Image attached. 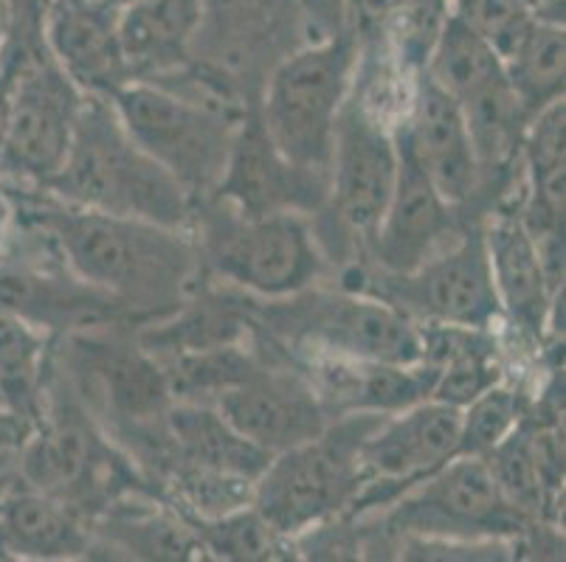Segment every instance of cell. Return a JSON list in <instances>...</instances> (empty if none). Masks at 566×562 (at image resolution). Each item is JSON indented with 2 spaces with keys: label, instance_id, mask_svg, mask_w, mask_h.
I'll use <instances>...</instances> for the list:
<instances>
[{
  "label": "cell",
  "instance_id": "6da1fadb",
  "mask_svg": "<svg viewBox=\"0 0 566 562\" xmlns=\"http://www.w3.org/2000/svg\"><path fill=\"white\" fill-rule=\"evenodd\" d=\"M51 200L29 211V223L49 236L65 267L85 285L127 312L147 316H169L187 301L203 271L187 231Z\"/></svg>",
  "mask_w": 566,
  "mask_h": 562
},
{
  "label": "cell",
  "instance_id": "7a4b0ae2",
  "mask_svg": "<svg viewBox=\"0 0 566 562\" xmlns=\"http://www.w3.org/2000/svg\"><path fill=\"white\" fill-rule=\"evenodd\" d=\"M43 189L63 203L175 231H187L195 216L184 185L127 136L111 99L91 93H85L69 158Z\"/></svg>",
  "mask_w": 566,
  "mask_h": 562
},
{
  "label": "cell",
  "instance_id": "3957f363",
  "mask_svg": "<svg viewBox=\"0 0 566 562\" xmlns=\"http://www.w3.org/2000/svg\"><path fill=\"white\" fill-rule=\"evenodd\" d=\"M251 321L254 329L300 354L398 365L423 363L420 324L392 304L347 287L322 290L313 285L287 298H271L268 307H254L251 301Z\"/></svg>",
  "mask_w": 566,
  "mask_h": 562
},
{
  "label": "cell",
  "instance_id": "277c9868",
  "mask_svg": "<svg viewBox=\"0 0 566 562\" xmlns=\"http://www.w3.org/2000/svg\"><path fill=\"white\" fill-rule=\"evenodd\" d=\"M384 414L333 416L318 436L276 453L254 484V509L293 540L344 518L364 487L361 447Z\"/></svg>",
  "mask_w": 566,
  "mask_h": 562
},
{
  "label": "cell",
  "instance_id": "5b68a950",
  "mask_svg": "<svg viewBox=\"0 0 566 562\" xmlns=\"http://www.w3.org/2000/svg\"><path fill=\"white\" fill-rule=\"evenodd\" d=\"M198 234L200 265L226 285L265 301L307 290L327 271L313 220L302 211L245 216L212 200Z\"/></svg>",
  "mask_w": 566,
  "mask_h": 562
},
{
  "label": "cell",
  "instance_id": "8992f818",
  "mask_svg": "<svg viewBox=\"0 0 566 562\" xmlns=\"http://www.w3.org/2000/svg\"><path fill=\"white\" fill-rule=\"evenodd\" d=\"M358 56L361 43L344 29L293 49L268 74L256 113L276 149L296 167L311 172L331 169L333 132L353 91Z\"/></svg>",
  "mask_w": 566,
  "mask_h": 562
},
{
  "label": "cell",
  "instance_id": "52a82bcc",
  "mask_svg": "<svg viewBox=\"0 0 566 562\" xmlns=\"http://www.w3.org/2000/svg\"><path fill=\"white\" fill-rule=\"evenodd\" d=\"M111 105L127 136L184 185L195 209L212 198L243 118H231L144 79L118 87Z\"/></svg>",
  "mask_w": 566,
  "mask_h": 562
},
{
  "label": "cell",
  "instance_id": "ba28073f",
  "mask_svg": "<svg viewBox=\"0 0 566 562\" xmlns=\"http://www.w3.org/2000/svg\"><path fill=\"white\" fill-rule=\"evenodd\" d=\"M353 278L358 282H344L342 287L392 304L417 324L491 329L502 316L482 225L462 229L454 242L403 276L367 273L355 262Z\"/></svg>",
  "mask_w": 566,
  "mask_h": 562
},
{
  "label": "cell",
  "instance_id": "9c48e42d",
  "mask_svg": "<svg viewBox=\"0 0 566 562\" xmlns=\"http://www.w3.org/2000/svg\"><path fill=\"white\" fill-rule=\"evenodd\" d=\"M499 495L485 458L454 456L406 489L384 515V534L431 543H493L527 529Z\"/></svg>",
  "mask_w": 566,
  "mask_h": 562
},
{
  "label": "cell",
  "instance_id": "30bf717a",
  "mask_svg": "<svg viewBox=\"0 0 566 562\" xmlns=\"http://www.w3.org/2000/svg\"><path fill=\"white\" fill-rule=\"evenodd\" d=\"M63 363L74 394L111 439H130L133 433L158 425L172 405L164 365L138 338L96 332V327L76 329Z\"/></svg>",
  "mask_w": 566,
  "mask_h": 562
},
{
  "label": "cell",
  "instance_id": "8fae6325",
  "mask_svg": "<svg viewBox=\"0 0 566 562\" xmlns=\"http://www.w3.org/2000/svg\"><path fill=\"white\" fill-rule=\"evenodd\" d=\"M12 62L14 96L0 174L45 185L69 158L85 93L56 65L45 43Z\"/></svg>",
  "mask_w": 566,
  "mask_h": 562
},
{
  "label": "cell",
  "instance_id": "7c38bea8",
  "mask_svg": "<svg viewBox=\"0 0 566 562\" xmlns=\"http://www.w3.org/2000/svg\"><path fill=\"white\" fill-rule=\"evenodd\" d=\"M400 155L395 132L358 96H347L338 113L331 152V192L322 214L364 251L398 183Z\"/></svg>",
  "mask_w": 566,
  "mask_h": 562
},
{
  "label": "cell",
  "instance_id": "4fadbf2b",
  "mask_svg": "<svg viewBox=\"0 0 566 562\" xmlns=\"http://www.w3.org/2000/svg\"><path fill=\"white\" fill-rule=\"evenodd\" d=\"M460 409L423 400L380 420L361 447L364 487L349 515L389 507L417 481H423L457 456Z\"/></svg>",
  "mask_w": 566,
  "mask_h": 562
},
{
  "label": "cell",
  "instance_id": "5bb4252c",
  "mask_svg": "<svg viewBox=\"0 0 566 562\" xmlns=\"http://www.w3.org/2000/svg\"><path fill=\"white\" fill-rule=\"evenodd\" d=\"M327 192L331 172H311L287 161L268 136L256 107H251L237 127L223 178L209 200H220L245 216L274 211L318 214Z\"/></svg>",
  "mask_w": 566,
  "mask_h": 562
},
{
  "label": "cell",
  "instance_id": "9a60e30c",
  "mask_svg": "<svg viewBox=\"0 0 566 562\" xmlns=\"http://www.w3.org/2000/svg\"><path fill=\"white\" fill-rule=\"evenodd\" d=\"M395 141L400 155L398 183L364 247V259L373 262L375 271L403 276L454 242L462 234V225L457 205L437 192V185L398 136Z\"/></svg>",
  "mask_w": 566,
  "mask_h": 562
},
{
  "label": "cell",
  "instance_id": "2e32d148",
  "mask_svg": "<svg viewBox=\"0 0 566 562\" xmlns=\"http://www.w3.org/2000/svg\"><path fill=\"white\" fill-rule=\"evenodd\" d=\"M214 409L249 442L276 456L313 439L333 420L296 365H268L218 396Z\"/></svg>",
  "mask_w": 566,
  "mask_h": 562
},
{
  "label": "cell",
  "instance_id": "e0dca14e",
  "mask_svg": "<svg viewBox=\"0 0 566 562\" xmlns=\"http://www.w3.org/2000/svg\"><path fill=\"white\" fill-rule=\"evenodd\" d=\"M395 136L406 144L437 192L460 209L480 192L482 167L468 132L460 102L420 71L411 96L409 121Z\"/></svg>",
  "mask_w": 566,
  "mask_h": 562
},
{
  "label": "cell",
  "instance_id": "ac0fdd59",
  "mask_svg": "<svg viewBox=\"0 0 566 562\" xmlns=\"http://www.w3.org/2000/svg\"><path fill=\"white\" fill-rule=\"evenodd\" d=\"M0 309L45 332L105 327L118 312H127L111 296L74 276L60 256L40 259V251L29 259H0Z\"/></svg>",
  "mask_w": 566,
  "mask_h": 562
},
{
  "label": "cell",
  "instance_id": "d6986e66",
  "mask_svg": "<svg viewBox=\"0 0 566 562\" xmlns=\"http://www.w3.org/2000/svg\"><path fill=\"white\" fill-rule=\"evenodd\" d=\"M296 369L305 374L331 416L398 414L429 400L437 378V369L429 363L398 365L327 354H302Z\"/></svg>",
  "mask_w": 566,
  "mask_h": 562
},
{
  "label": "cell",
  "instance_id": "ffe728a7",
  "mask_svg": "<svg viewBox=\"0 0 566 562\" xmlns=\"http://www.w3.org/2000/svg\"><path fill=\"white\" fill-rule=\"evenodd\" d=\"M43 43L82 93L111 99L130 71L116 34V12L102 0H49Z\"/></svg>",
  "mask_w": 566,
  "mask_h": 562
},
{
  "label": "cell",
  "instance_id": "44dd1931",
  "mask_svg": "<svg viewBox=\"0 0 566 562\" xmlns=\"http://www.w3.org/2000/svg\"><path fill=\"white\" fill-rule=\"evenodd\" d=\"M482 231L502 312H507L527 338L542 340L558 296L549 290L535 240L518 214H499L482 225Z\"/></svg>",
  "mask_w": 566,
  "mask_h": 562
},
{
  "label": "cell",
  "instance_id": "7402d4cb",
  "mask_svg": "<svg viewBox=\"0 0 566 562\" xmlns=\"http://www.w3.org/2000/svg\"><path fill=\"white\" fill-rule=\"evenodd\" d=\"M203 0H138L116 12L130 79H156L192 62Z\"/></svg>",
  "mask_w": 566,
  "mask_h": 562
},
{
  "label": "cell",
  "instance_id": "603a6c76",
  "mask_svg": "<svg viewBox=\"0 0 566 562\" xmlns=\"http://www.w3.org/2000/svg\"><path fill=\"white\" fill-rule=\"evenodd\" d=\"M91 523L40 489H9L0 498V560H76L91 554Z\"/></svg>",
  "mask_w": 566,
  "mask_h": 562
},
{
  "label": "cell",
  "instance_id": "cb8c5ba5",
  "mask_svg": "<svg viewBox=\"0 0 566 562\" xmlns=\"http://www.w3.org/2000/svg\"><path fill=\"white\" fill-rule=\"evenodd\" d=\"M150 489H136L107 503L91 520V545L122 551L127 560H192L206 556L192 523L181 512L161 507Z\"/></svg>",
  "mask_w": 566,
  "mask_h": 562
},
{
  "label": "cell",
  "instance_id": "d4e9b609",
  "mask_svg": "<svg viewBox=\"0 0 566 562\" xmlns=\"http://www.w3.org/2000/svg\"><path fill=\"white\" fill-rule=\"evenodd\" d=\"M169 445H172V467L187 464L198 470L226 473V476L256 481L271 462V453L249 442L214 405L203 402L172 400L164 414ZM169 467V470H172ZM167 478V476H164Z\"/></svg>",
  "mask_w": 566,
  "mask_h": 562
},
{
  "label": "cell",
  "instance_id": "484cf974",
  "mask_svg": "<svg viewBox=\"0 0 566 562\" xmlns=\"http://www.w3.org/2000/svg\"><path fill=\"white\" fill-rule=\"evenodd\" d=\"M423 74L431 82L451 93L457 102H465L471 96L504 85V62L491 43L482 34L462 23L457 14H449L442 25L440 38L431 49Z\"/></svg>",
  "mask_w": 566,
  "mask_h": 562
},
{
  "label": "cell",
  "instance_id": "4316f807",
  "mask_svg": "<svg viewBox=\"0 0 566 562\" xmlns=\"http://www.w3.org/2000/svg\"><path fill=\"white\" fill-rule=\"evenodd\" d=\"M49 374L45 329L0 309V396L7 409L38 425Z\"/></svg>",
  "mask_w": 566,
  "mask_h": 562
},
{
  "label": "cell",
  "instance_id": "83f0119b",
  "mask_svg": "<svg viewBox=\"0 0 566 562\" xmlns=\"http://www.w3.org/2000/svg\"><path fill=\"white\" fill-rule=\"evenodd\" d=\"M504 74L527 116L564 99L566 34L564 25L533 20L522 43L504 56Z\"/></svg>",
  "mask_w": 566,
  "mask_h": 562
},
{
  "label": "cell",
  "instance_id": "f1b7e54d",
  "mask_svg": "<svg viewBox=\"0 0 566 562\" xmlns=\"http://www.w3.org/2000/svg\"><path fill=\"white\" fill-rule=\"evenodd\" d=\"M189 523H192L206 556H214V560H282V556H291L287 551L293 549V540L282 538L274 526L256 512L254 503L223 515V518L189 520Z\"/></svg>",
  "mask_w": 566,
  "mask_h": 562
},
{
  "label": "cell",
  "instance_id": "f546056e",
  "mask_svg": "<svg viewBox=\"0 0 566 562\" xmlns=\"http://www.w3.org/2000/svg\"><path fill=\"white\" fill-rule=\"evenodd\" d=\"M485 464L488 470H491L493 481H496L502 501L507 503L518 518H524L527 523H535V520L542 518L553 489L547 487V481H544L542 476V467L535 462V453L533 445H530V433L524 420L502 445L493 447V450L488 453Z\"/></svg>",
  "mask_w": 566,
  "mask_h": 562
},
{
  "label": "cell",
  "instance_id": "4dcf8cb0",
  "mask_svg": "<svg viewBox=\"0 0 566 562\" xmlns=\"http://www.w3.org/2000/svg\"><path fill=\"white\" fill-rule=\"evenodd\" d=\"M524 420V396L516 389L496 383L480 394L460 414V445L457 456L485 458L502 445Z\"/></svg>",
  "mask_w": 566,
  "mask_h": 562
},
{
  "label": "cell",
  "instance_id": "1f68e13d",
  "mask_svg": "<svg viewBox=\"0 0 566 562\" xmlns=\"http://www.w3.org/2000/svg\"><path fill=\"white\" fill-rule=\"evenodd\" d=\"M449 14V0H395L380 38H389L406 68L423 71Z\"/></svg>",
  "mask_w": 566,
  "mask_h": 562
},
{
  "label": "cell",
  "instance_id": "d6a6232c",
  "mask_svg": "<svg viewBox=\"0 0 566 562\" xmlns=\"http://www.w3.org/2000/svg\"><path fill=\"white\" fill-rule=\"evenodd\" d=\"M496 383H502V369L496 363V343H488V347L473 349V352L442 363L437 369L434 389H431L429 400L462 411Z\"/></svg>",
  "mask_w": 566,
  "mask_h": 562
},
{
  "label": "cell",
  "instance_id": "836d02e7",
  "mask_svg": "<svg viewBox=\"0 0 566 562\" xmlns=\"http://www.w3.org/2000/svg\"><path fill=\"white\" fill-rule=\"evenodd\" d=\"M449 3L454 7L451 14L482 34L502 60L522 43L535 20L518 0H449Z\"/></svg>",
  "mask_w": 566,
  "mask_h": 562
},
{
  "label": "cell",
  "instance_id": "e575fe53",
  "mask_svg": "<svg viewBox=\"0 0 566 562\" xmlns=\"http://www.w3.org/2000/svg\"><path fill=\"white\" fill-rule=\"evenodd\" d=\"M12 96H14V62L9 60L7 68H0V152H3V141H7Z\"/></svg>",
  "mask_w": 566,
  "mask_h": 562
},
{
  "label": "cell",
  "instance_id": "d590c367",
  "mask_svg": "<svg viewBox=\"0 0 566 562\" xmlns=\"http://www.w3.org/2000/svg\"><path fill=\"white\" fill-rule=\"evenodd\" d=\"M535 20L564 25V0H518Z\"/></svg>",
  "mask_w": 566,
  "mask_h": 562
},
{
  "label": "cell",
  "instance_id": "8d00e7d4",
  "mask_svg": "<svg viewBox=\"0 0 566 562\" xmlns=\"http://www.w3.org/2000/svg\"><path fill=\"white\" fill-rule=\"evenodd\" d=\"M14 214H18V205H14L12 194L0 185V251H3V245H7L9 236H12Z\"/></svg>",
  "mask_w": 566,
  "mask_h": 562
},
{
  "label": "cell",
  "instance_id": "74e56055",
  "mask_svg": "<svg viewBox=\"0 0 566 562\" xmlns=\"http://www.w3.org/2000/svg\"><path fill=\"white\" fill-rule=\"evenodd\" d=\"M9 34H12V7H9V0H0V56L7 49Z\"/></svg>",
  "mask_w": 566,
  "mask_h": 562
},
{
  "label": "cell",
  "instance_id": "f35d334b",
  "mask_svg": "<svg viewBox=\"0 0 566 562\" xmlns=\"http://www.w3.org/2000/svg\"><path fill=\"white\" fill-rule=\"evenodd\" d=\"M107 9H113V12H118V9L130 7V3H138V0H102Z\"/></svg>",
  "mask_w": 566,
  "mask_h": 562
},
{
  "label": "cell",
  "instance_id": "ab89813d",
  "mask_svg": "<svg viewBox=\"0 0 566 562\" xmlns=\"http://www.w3.org/2000/svg\"><path fill=\"white\" fill-rule=\"evenodd\" d=\"M3 456H7V453H0V478H3Z\"/></svg>",
  "mask_w": 566,
  "mask_h": 562
},
{
  "label": "cell",
  "instance_id": "60d3db41",
  "mask_svg": "<svg viewBox=\"0 0 566 562\" xmlns=\"http://www.w3.org/2000/svg\"><path fill=\"white\" fill-rule=\"evenodd\" d=\"M0 409H7V402H3V396H0Z\"/></svg>",
  "mask_w": 566,
  "mask_h": 562
}]
</instances>
